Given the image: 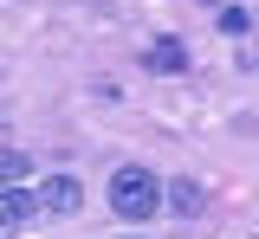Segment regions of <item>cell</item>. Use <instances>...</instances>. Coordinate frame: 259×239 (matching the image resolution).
I'll return each mask as SVG.
<instances>
[{"mask_svg": "<svg viewBox=\"0 0 259 239\" xmlns=\"http://www.w3.org/2000/svg\"><path fill=\"white\" fill-rule=\"evenodd\" d=\"M78 207H84V188H78V181H71V174H52V181H39V213H78Z\"/></svg>", "mask_w": 259, "mask_h": 239, "instance_id": "obj_2", "label": "cell"}, {"mask_svg": "<svg viewBox=\"0 0 259 239\" xmlns=\"http://www.w3.org/2000/svg\"><path fill=\"white\" fill-rule=\"evenodd\" d=\"M143 65H149V71H162V78H175V71H188V45H182V39H149Z\"/></svg>", "mask_w": 259, "mask_h": 239, "instance_id": "obj_3", "label": "cell"}, {"mask_svg": "<svg viewBox=\"0 0 259 239\" xmlns=\"http://www.w3.org/2000/svg\"><path fill=\"white\" fill-rule=\"evenodd\" d=\"M0 239H20V226H0Z\"/></svg>", "mask_w": 259, "mask_h": 239, "instance_id": "obj_8", "label": "cell"}, {"mask_svg": "<svg viewBox=\"0 0 259 239\" xmlns=\"http://www.w3.org/2000/svg\"><path fill=\"white\" fill-rule=\"evenodd\" d=\"M221 33H227V39L253 33V13H246V7H221Z\"/></svg>", "mask_w": 259, "mask_h": 239, "instance_id": "obj_7", "label": "cell"}, {"mask_svg": "<svg viewBox=\"0 0 259 239\" xmlns=\"http://www.w3.org/2000/svg\"><path fill=\"white\" fill-rule=\"evenodd\" d=\"M162 207H175L182 220H194V213L207 207V194H201V181H168V188H162Z\"/></svg>", "mask_w": 259, "mask_h": 239, "instance_id": "obj_5", "label": "cell"}, {"mask_svg": "<svg viewBox=\"0 0 259 239\" xmlns=\"http://www.w3.org/2000/svg\"><path fill=\"white\" fill-rule=\"evenodd\" d=\"M39 213V188H0V226H26Z\"/></svg>", "mask_w": 259, "mask_h": 239, "instance_id": "obj_4", "label": "cell"}, {"mask_svg": "<svg viewBox=\"0 0 259 239\" xmlns=\"http://www.w3.org/2000/svg\"><path fill=\"white\" fill-rule=\"evenodd\" d=\"M20 181H26V155L0 142V188H20Z\"/></svg>", "mask_w": 259, "mask_h": 239, "instance_id": "obj_6", "label": "cell"}, {"mask_svg": "<svg viewBox=\"0 0 259 239\" xmlns=\"http://www.w3.org/2000/svg\"><path fill=\"white\" fill-rule=\"evenodd\" d=\"M156 207H162V181L143 162H123V168L110 174V213L117 220H149Z\"/></svg>", "mask_w": 259, "mask_h": 239, "instance_id": "obj_1", "label": "cell"}]
</instances>
